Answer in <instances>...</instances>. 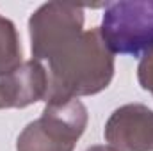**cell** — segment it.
Here are the masks:
<instances>
[{
	"instance_id": "obj_3",
	"label": "cell",
	"mask_w": 153,
	"mask_h": 151,
	"mask_svg": "<svg viewBox=\"0 0 153 151\" xmlns=\"http://www.w3.org/2000/svg\"><path fill=\"white\" fill-rule=\"evenodd\" d=\"M100 30L112 53L144 57L153 52V0L105 4Z\"/></svg>"
},
{
	"instance_id": "obj_8",
	"label": "cell",
	"mask_w": 153,
	"mask_h": 151,
	"mask_svg": "<svg viewBox=\"0 0 153 151\" xmlns=\"http://www.w3.org/2000/svg\"><path fill=\"white\" fill-rule=\"evenodd\" d=\"M137 80L139 85L153 96V52L141 57L137 66Z\"/></svg>"
},
{
	"instance_id": "obj_5",
	"label": "cell",
	"mask_w": 153,
	"mask_h": 151,
	"mask_svg": "<svg viewBox=\"0 0 153 151\" xmlns=\"http://www.w3.org/2000/svg\"><path fill=\"white\" fill-rule=\"evenodd\" d=\"M153 110L143 103H126L111 114L105 123L103 137L114 151L152 150Z\"/></svg>"
},
{
	"instance_id": "obj_4",
	"label": "cell",
	"mask_w": 153,
	"mask_h": 151,
	"mask_svg": "<svg viewBox=\"0 0 153 151\" xmlns=\"http://www.w3.org/2000/svg\"><path fill=\"white\" fill-rule=\"evenodd\" d=\"M84 7L66 2H46L29 18L34 61H50L64 44L84 32Z\"/></svg>"
},
{
	"instance_id": "obj_9",
	"label": "cell",
	"mask_w": 153,
	"mask_h": 151,
	"mask_svg": "<svg viewBox=\"0 0 153 151\" xmlns=\"http://www.w3.org/2000/svg\"><path fill=\"white\" fill-rule=\"evenodd\" d=\"M85 151H114L111 146H103V144H96V146H91Z\"/></svg>"
},
{
	"instance_id": "obj_2",
	"label": "cell",
	"mask_w": 153,
	"mask_h": 151,
	"mask_svg": "<svg viewBox=\"0 0 153 151\" xmlns=\"http://www.w3.org/2000/svg\"><path fill=\"white\" fill-rule=\"evenodd\" d=\"M89 114L80 100L45 103L16 139V151H73L87 128Z\"/></svg>"
},
{
	"instance_id": "obj_10",
	"label": "cell",
	"mask_w": 153,
	"mask_h": 151,
	"mask_svg": "<svg viewBox=\"0 0 153 151\" xmlns=\"http://www.w3.org/2000/svg\"><path fill=\"white\" fill-rule=\"evenodd\" d=\"M152 150H153V117H152Z\"/></svg>"
},
{
	"instance_id": "obj_7",
	"label": "cell",
	"mask_w": 153,
	"mask_h": 151,
	"mask_svg": "<svg viewBox=\"0 0 153 151\" xmlns=\"http://www.w3.org/2000/svg\"><path fill=\"white\" fill-rule=\"evenodd\" d=\"M22 62V43L16 25L0 14V75L13 71Z\"/></svg>"
},
{
	"instance_id": "obj_6",
	"label": "cell",
	"mask_w": 153,
	"mask_h": 151,
	"mask_svg": "<svg viewBox=\"0 0 153 151\" xmlns=\"http://www.w3.org/2000/svg\"><path fill=\"white\" fill-rule=\"evenodd\" d=\"M48 87L46 68L39 61H23L18 68L0 75V110L27 109L45 101Z\"/></svg>"
},
{
	"instance_id": "obj_1",
	"label": "cell",
	"mask_w": 153,
	"mask_h": 151,
	"mask_svg": "<svg viewBox=\"0 0 153 151\" xmlns=\"http://www.w3.org/2000/svg\"><path fill=\"white\" fill-rule=\"evenodd\" d=\"M46 62L45 103L98 94L114 78V53L109 50L100 27L84 30Z\"/></svg>"
}]
</instances>
